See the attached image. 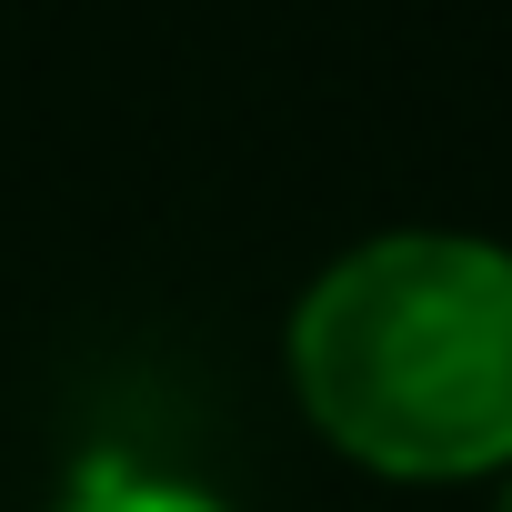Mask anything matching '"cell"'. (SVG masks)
Here are the masks:
<instances>
[{
  "mask_svg": "<svg viewBox=\"0 0 512 512\" xmlns=\"http://www.w3.org/2000/svg\"><path fill=\"white\" fill-rule=\"evenodd\" d=\"M302 422L382 482L512 472V251L482 231H372L282 322Z\"/></svg>",
  "mask_w": 512,
  "mask_h": 512,
  "instance_id": "obj_1",
  "label": "cell"
},
{
  "mask_svg": "<svg viewBox=\"0 0 512 512\" xmlns=\"http://www.w3.org/2000/svg\"><path fill=\"white\" fill-rule=\"evenodd\" d=\"M61 512H231L221 492L201 482H171V472H131V462H101L61 492Z\"/></svg>",
  "mask_w": 512,
  "mask_h": 512,
  "instance_id": "obj_2",
  "label": "cell"
},
{
  "mask_svg": "<svg viewBox=\"0 0 512 512\" xmlns=\"http://www.w3.org/2000/svg\"><path fill=\"white\" fill-rule=\"evenodd\" d=\"M492 512H512V472H502V492H492Z\"/></svg>",
  "mask_w": 512,
  "mask_h": 512,
  "instance_id": "obj_3",
  "label": "cell"
}]
</instances>
